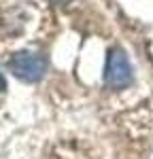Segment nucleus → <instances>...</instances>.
Instances as JSON below:
<instances>
[{"label":"nucleus","mask_w":153,"mask_h":159,"mask_svg":"<svg viewBox=\"0 0 153 159\" xmlns=\"http://www.w3.org/2000/svg\"><path fill=\"white\" fill-rule=\"evenodd\" d=\"M9 66L17 79L26 83H36L47 72V57L34 51H21L9 61Z\"/></svg>","instance_id":"1"},{"label":"nucleus","mask_w":153,"mask_h":159,"mask_svg":"<svg viewBox=\"0 0 153 159\" xmlns=\"http://www.w3.org/2000/svg\"><path fill=\"white\" fill-rule=\"evenodd\" d=\"M132 66L128 61V55L121 49H113L106 57L104 68V83L109 89H126L132 85Z\"/></svg>","instance_id":"2"},{"label":"nucleus","mask_w":153,"mask_h":159,"mask_svg":"<svg viewBox=\"0 0 153 159\" xmlns=\"http://www.w3.org/2000/svg\"><path fill=\"white\" fill-rule=\"evenodd\" d=\"M4 89H7V81H4V76L0 74V93H2Z\"/></svg>","instance_id":"3"},{"label":"nucleus","mask_w":153,"mask_h":159,"mask_svg":"<svg viewBox=\"0 0 153 159\" xmlns=\"http://www.w3.org/2000/svg\"><path fill=\"white\" fill-rule=\"evenodd\" d=\"M58 2H64V0H58Z\"/></svg>","instance_id":"4"}]
</instances>
